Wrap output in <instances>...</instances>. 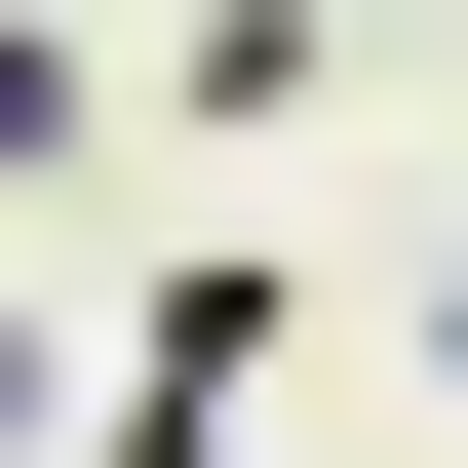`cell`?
Returning <instances> with one entry per match:
<instances>
[{
	"mask_svg": "<svg viewBox=\"0 0 468 468\" xmlns=\"http://www.w3.org/2000/svg\"><path fill=\"white\" fill-rule=\"evenodd\" d=\"M430 351H468V234H430Z\"/></svg>",
	"mask_w": 468,
	"mask_h": 468,
	"instance_id": "obj_1",
	"label": "cell"
}]
</instances>
